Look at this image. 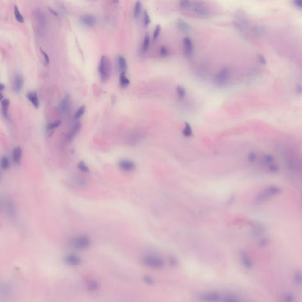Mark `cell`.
<instances>
[{
  "mask_svg": "<svg viewBox=\"0 0 302 302\" xmlns=\"http://www.w3.org/2000/svg\"><path fill=\"white\" fill-rule=\"evenodd\" d=\"M98 70L101 81L107 82L112 73V64L109 58L106 56L101 57L99 64Z\"/></svg>",
  "mask_w": 302,
  "mask_h": 302,
  "instance_id": "obj_1",
  "label": "cell"
},
{
  "mask_svg": "<svg viewBox=\"0 0 302 302\" xmlns=\"http://www.w3.org/2000/svg\"><path fill=\"white\" fill-rule=\"evenodd\" d=\"M231 71L227 67L221 68L214 77L215 84L219 87H224L230 80Z\"/></svg>",
  "mask_w": 302,
  "mask_h": 302,
  "instance_id": "obj_2",
  "label": "cell"
},
{
  "mask_svg": "<svg viewBox=\"0 0 302 302\" xmlns=\"http://www.w3.org/2000/svg\"><path fill=\"white\" fill-rule=\"evenodd\" d=\"M280 192L281 189L279 187L277 186H270L260 192L256 198L255 201L257 203L263 202L271 196L278 194Z\"/></svg>",
  "mask_w": 302,
  "mask_h": 302,
  "instance_id": "obj_3",
  "label": "cell"
},
{
  "mask_svg": "<svg viewBox=\"0 0 302 302\" xmlns=\"http://www.w3.org/2000/svg\"><path fill=\"white\" fill-rule=\"evenodd\" d=\"M143 262L146 266L154 269H159L164 266L163 260L156 256H146L143 259Z\"/></svg>",
  "mask_w": 302,
  "mask_h": 302,
  "instance_id": "obj_4",
  "label": "cell"
},
{
  "mask_svg": "<svg viewBox=\"0 0 302 302\" xmlns=\"http://www.w3.org/2000/svg\"><path fill=\"white\" fill-rule=\"evenodd\" d=\"M33 15L40 28V31L43 32L47 25V18L45 14L40 9L37 8L33 11Z\"/></svg>",
  "mask_w": 302,
  "mask_h": 302,
  "instance_id": "obj_5",
  "label": "cell"
},
{
  "mask_svg": "<svg viewBox=\"0 0 302 302\" xmlns=\"http://www.w3.org/2000/svg\"><path fill=\"white\" fill-rule=\"evenodd\" d=\"M90 245V240L88 237L80 236L73 240V246L78 250H84Z\"/></svg>",
  "mask_w": 302,
  "mask_h": 302,
  "instance_id": "obj_6",
  "label": "cell"
},
{
  "mask_svg": "<svg viewBox=\"0 0 302 302\" xmlns=\"http://www.w3.org/2000/svg\"><path fill=\"white\" fill-rule=\"evenodd\" d=\"M221 298L222 297L217 292L207 293L202 295L200 297V299L201 300L205 302H217L220 300Z\"/></svg>",
  "mask_w": 302,
  "mask_h": 302,
  "instance_id": "obj_7",
  "label": "cell"
},
{
  "mask_svg": "<svg viewBox=\"0 0 302 302\" xmlns=\"http://www.w3.org/2000/svg\"><path fill=\"white\" fill-rule=\"evenodd\" d=\"M118 166H119L120 170H123L124 171H126V172L132 171L133 170H135V163L132 161L129 160V159H122V160H120L118 163Z\"/></svg>",
  "mask_w": 302,
  "mask_h": 302,
  "instance_id": "obj_8",
  "label": "cell"
},
{
  "mask_svg": "<svg viewBox=\"0 0 302 302\" xmlns=\"http://www.w3.org/2000/svg\"><path fill=\"white\" fill-rule=\"evenodd\" d=\"M81 24L88 27H93L97 22L96 18L92 15H84L80 19Z\"/></svg>",
  "mask_w": 302,
  "mask_h": 302,
  "instance_id": "obj_9",
  "label": "cell"
},
{
  "mask_svg": "<svg viewBox=\"0 0 302 302\" xmlns=\"http://www.w3.org/2000/svg\"><path fill=\"white\" fill-rule=\"evenodd\" d=\"M23 84H24V80L23 76L20 74L15 75L14 77L13 88H14V90L17 93H20V92L23 88Z\"/></svg>",
  "mask_w": 302,
  "mask_h": 302,
  "instance_id": "obj_10",
  "label": "cell"
},
{
  "mask_svg": "<svg viewBox=\"0 0 302 302\" xmlns=\"http://www.w3.org/2000/svg\"><path fill=\"white\" fill-rule=\"evenodd\" d=\"M71 105V99L69 94H66L60 102V108L61 112L63 113H66L70 109Z\"/></svg>",
  "mask_w": 302,
  "mask_h": 302,
  "instance_id": "obj_11",
  "label": "cell"
},
{
  "mask_svg": "<svg viewBox=\"0 0 302 302\" xmlns=\"http://www.w3.org/2000/svg\"><path fill=\"white\" fill-rule=\"evenodd\" d=\"M183 47L185 55L187 57L192 56L193 54L194 50V45L192 44V41L191 38L189 37L184 38L183 40Z\"/></svg>",
  "mask_w": 302,
  "mask_h": 302,
  "instance_id": "obj_12",
  "label": "cell"
},
{
  "mask_svg": "<svg viewBox=\"0 0 302 302\" xmlns=\"http://www.w3.org/2000/svg\"><path fill=\"white\" fill-rule=\"evenodd\" d=\"M82 127V125L80 123H76L75 124L73 127L71 128L70 131L68 135H67V138L69 140H71L75 137L77 133L80 131V129Z\"/></svg>",
  "mask_w": 302,
  "mask_h": 302,
  "instance_id": "obj_13",
  "label": "cell"
},
{
  "mask_svg": "<svg viewBox=\"0 0 302 302\" xmlns=\"http://www.w3.org/2000/svg\"><path fill=\"white\" fill-rule=\"evenodd\" d=\"M27 97L34 107L36 108L39 107V100L37 94L36 92H30L28 93L27 94Z\"/></svg>",
  "mask_w": 302,
  "mask_h": 302,
  "instance_id": "obj_14",
  "label": "cell"
},
{
  "mask_svg": "<svg viewBox=\"0 0 302 302\" xmlns=\"http://www.w3.org/2000/svg\"><path fill=\"white\" fill-rule=\"evenodd\" d=\"M22 157V150L19 146H17L14 149L13 152V159L15 164H19L21 162Z\"/></svg>",
  "mask_w": 302,
  "mask_h": 302,
  "instance_id": "obj_15",
  "label": "cell"
},
{
  "mask_svg": "<svg viewBox=\"0 0 302 302\" xmlns=\"http://www.w3.org/2000/svg\"><path fill=\"white\" fill-rule=\"evenodd\" d=\"M176 25L178 28L183 32H188L191 30L190 25H189L188 23H187L185 21H183L181 19H178V21H177Z\"/></svg>",
  "mask_w": 302,
  "mask_h": 302,
  "instance_id": "obj_16",
  "label": "cell"
},
{
  "mask_svg": "<svg viewBox=\"0 0 302 302\" xmlns=\"http://www.w3.org/2000/svg\"><path fill=\"white\" fill-rule=\"evenodd\" d=\"M66 261L68 264L73 266L77 265L80 263V259L74 254H69L66 257Z\"/></svg>",
  "mask_w": 302,
  "mask_h": 302,
  "instance_id": "obj_17",
  "label": "cell"
},
{
  "mask_svg": "<svg viewBox=\"0 0 302 302\" xmlns=\"http://www.w3.org/2000/svg\"><path fill=\"white\" fill-rule=\"evenodd\" d=\"M241 259L243 264L247 269H251L252 263V260L248 256V254L246 252H243L241 254Z\"/></svg>",
  "mask_w": 302,
  "mask_h": 302,
  "instance_id": "obj_18",
  "label": "cell"
},
{
  "mask_svg": "<svg viewBox=\"0 0 302 302\" xmlns=\"http://www.w3.org/2000/svg\"><path fill=\"white\" fill-rule=\"evenodd\" d=\"M118 65L121 71L125 72L127 69V64L125 58L122 56H119L117 58Z\"/></svg>",
  "mask_w": 302,
  "mask_h": 302,
  "instance_id": "obj_19",
  "label": "cell"
},
{
  "mask_svg": "<svg viewBox=\"0 0 302 302\" xmlns=\"http://www.w3.org/2000/svg\"><path fill=\"white\" fill-rule=\"evenodd\" d=\"M119 82L120 86L123 88H125L130 84V81L127 78L125 75V72L123 71L121 72L119 76Z\"/></svg>",
  "mask_w": 302,
  "mask_h": 302,
  "instance_id": "obj_20",
  "label": "cell"
},
{
  "mask_svg": "<svg viewBox=\"0 0 302 302\" xmlns=\"http://www.w3.org/2000/svg\"><path fill=\"white\" fill-rule=\"evenodd\" d=\"M10 105V101L7 99H4L1 101V108H2V113L5 118H7L8 117V110Z\"/></svg>",
  "mask_w": 302,
  "mask_h": 302,
  "instance_id": "obj_21",
  "label": "cell"
},
{
  "mask_svg": "<svg viewBox=\"0 0 302 302\" xmlns=\"http://www.w3.org/2000/svg\"><path fill=\"white\" fill-rule=\"evenodd\" d=\"M195 11L198 15H201L202 17H207L209 15L207 9L205 6H197L195 8Z\"/></svg>",
  "mask_w": 302,
  "mask_h": 302,
  "instance_id": "obj_22",
  "label": "cell"
},
{
  "mask_svg": "<svg viewBox=\"0 0 302 302\" xmlns=\"http://www.w3.org/2000/svg\"><path fill=\"white\" fill-rule=\"evenodd\" d=\"M142 10V3L140 1H137L135 3V7H134V13L133 15L135 19L138 18L139 16L140 15Z\"/></svg>",
  "mask_w": 302,
  "mask_h": 302,
  "instance_id": "obj_23",
  "label": "cell"
},
{
  "mask_svg": "<svg viewBox=\"0 0 302 302\" xmlns=\"http://www.w3.org/2000/svg\"><path fill=\"white\" fill-rule=\"evenodd\" d=\"M192 133H193L192 129L190 124L187 122H185L184 124V128L183 129V135L185 137L188 138V137H191L192 135Z\"/></svg>",
  "mask_w": 302,
  "mask_h": 302,
  "instance_id": "obj_24",
  "label": "cell"
},
{
  "mask_svg": "<svg viewBox=\"0 0 302 302\" xmlns=\"http://www.w3.org/2000/svg\"><path fill=\"white\" fill-rule=\"evenodd\" d=\"M149 45H150V37L148 34H146L144 38V41H143L142 47V51L143 53H146L148 51L149 47Z\"/></svg>",
  "mask_w": 302,
  "mask_h": 302,
  "instance_id": "obj_25",
  "label": "cell"
},
{
  "mask_svg": "<svg viewBox=\"0 0 302 302\" xmlns=\"http://www.w3.org/2000/svg\"><path fill=\"white\" fill-rule=\"evenodd\" d=\"M179 6L181 10L184 11H188L191 6V0H180Z\"/></svg>",
  "mask_w": 302,
  "mask_h": 302,
  "instance_id": "obj_26",
  "label": "cell"
},
{
  "mask_svg": "<svg viewBox=\"0 0 302 302\" xmlns=\"http://www.w3.org/2000/svg\"><path fill=\"white\" fill-rule=\"evenodd\" d=\"M263 162L267 167L270 164L274 162V157L272 155H270V154L265 155L263 159Z\"/></svg>",
  "mask_w": 302,
  "mask_h": 302,
  "instance_id": "obj_27",
  "label": "cell"
},
{
  "mask_svg": "<svg viewBox=\"0 0 302 302\" xmlns=\"http://www.w3.org/2000/svg\"><path fill=\"white\" fill-rule=\"evenodd\" d=\"M176 93L178 96L181 99H184L187 95V92L185 88L182 86H178L176 88Z\"/></svg>",
  "mask_w": 302,
  "mask_h": 302,
  "instance_id": "obj_28",
  "label": "cell"
},
{
  "mask_svg": "<svg viewBox=\"0 0 302 302\" xmlns=\"http://www.w3.org/2000/svg\"><path fill=\"white\" fill-rule=\"evenodd\" d=\"M14 15H15V19L16 20L19 22V23H24V17L22 15L21 13H20L19 10V8L17 7V6H14Z\"/></svg>",
  "mask_w": 302,
  "mask_h": 302,
  "instance_id": "obj_29",
  "label": "cell"
},
{
  "mask_svg": "<svg viewBox=\"0 0 302 302\" xmlns=\"http://www.w3.org/2000/svg\"><path fill=\"white\" fill-rule=\"evenodd\" d=\"M0 166L2 170H6L8 169L10 166V161L8 157H3L1 159Z\"/></svg>",
  "mask_w": 302,
  "mask_h": 302,
  "instance_id": "obj_30",
  "label": "cell"
},
{
  "mask_svg": "<svg viewBox=\"0 0 302 302\" xmlns=\"http://www.w3.org/2000/svg\"><path fill=\"white\" fill-rule=\"evenodd\" d=\"M86 106L84 105H82L80 107H79L76 113L75 114V119L78 120L84 114L85 112H86Z\"/></svg>",
  "mask_w": 302,
  "mask_h": 302,
  "instance_id": "obj_31",
  "label": "cell"
},
{
  "mask_svg": "<svg viewBox=\"0 0 302 302\" xmlns=\"http://www.w3.org/2000/svg\"><path fill=\"white\" fill-rule=\"evenodd\" d=\"M222 300L226 302H238L240 301L239 297L234 295H227L222 297Z\"/></svg>",
  "mask_w": 302,
  "mask_h": 302,
  "instance_id": "obj_32",
  "label": "cell"
},
{
  "mask_svg": "<svg viewBox=\"0 0 302 302\" xmlns=\"http://www.w3.org/2000/svg\"><path fill=\"white\" fill-rule=\"evenodd\" d=\"M257 158V154L256 153V152H251L248 155L247 159H248V161L250 163L253 164V163H254L256 161Z\"/></svg>",
  "mask_w": 302,
  "mask_h": 302,
  "instance_id": "obj_33",
  "label": "cell"
},
{
  "mask_svg": "<svg viewBox=\"0 0 302 302\" xmlns=\"http://www.w3.org/2000/svg\"><path fill=\"white\" fill-rule=\"evenodd\" d=\"M143 22H144V25L145 27H148L151 23V18L149 15V14L147 12V11L145 10L144 12V15H143Z\"/></svg>",
  "mask_w": 302,
  "mask_h": 302,
  "instance_id": "obj_34",
  "label": "cell"
},
{
  "mask_svg": "<svg viewBox=\"0 0 302 302\" xmlns=\"http://www.w3.org/2000/svg\"><path fill=\"white\" fill-rule=\"evenodd\" d=\"M169 54H170V51L166 46L162 45L161 47V48H160V55H161V56L162 57H166L169 56Z\"/></svg>",
  "mask_w": 302,
  "mask_h": 302,
  "instance_id": "obj_35",
  "label": "cell"
},
{
  "mask_svg": "<svg viewBox=\"0 0 302 302\" xmlns=\"http://www.w3.org/2000/svg\"><path fill=\"white\" fill-rule=\"evenodd\" d=\"M60 125H61V121L59 120H55V121L50 123L48 125L47 128L49 131H52V130H54V129L57 128Z\"/></svg>",
  "mask_w": 302,
  "mask_h": 302,
  "instance_id": "obj_36",
  "label": "cell"
},
{
  "mask_svg": "<svg viewBox=\"0 0 302 302\" xmlns=\"http://www.w3.org/2000/svg\"><path fill=\"white\" fill-rule=\"evenodd\" d=\"M77 167L83 172H89V169H88V166L86 165V164H85V162H83V161L79 162V164L77 165Z\"/></svg>",
  "mask_w": 302,
  "mask_h": 302,
  "instance_id": "obj_37",
  "label": "cell"
},
{
  "mask_svg": "<svg viewBox=\"0 0 302 302\" xmlns=\"http://www.w3.org/2000/svg\"><path fill=\"white\" fill-rule=\"evenodd\" d=\"M161 27L159 24H158L156 26L155 30L153 33V40L154 41H156L159 37L161 33Z\"/></svg>",
  "mask_w": 302,
  "mask_h": 302,
  "instance_id": "obj_38",
  "label": "cell"
},
{
  "mask_svg": "<svg viewBox=\"0 0 302 302\" xmlns=\"http://www.w3.org/2000/svg\"><path fill=\"white\" fill-rule=\"evenodd\" d=\"M294 280L296 284H301L302 283V276L301 273L300 271H296L294 275Z\"/></svg>",
  "mask_w": 302,
  "mask_h": 302,
  "instance_id": "obj_39",
  "label": "cell"
},
{
  "mask_svg": "<svg viewBox=\"0 0 302 302\" xmlns=\"http://www.w3.org/2000/svg\"><path fill=\"white\" fill-rule=\"evenodd\" d=\"M267 168L271 172H273V173L277 172L278 170V166H277V164H275V162L270 164L269 166H268Z\"/></svg>",
  "mask_w": 302,
  "mask_h": 302,
  "instance_id": "obj_40",
  "label": "cell"
},
{
  "mask_svg": "<svg viewBox=\"0 0 302 302\" xmlns=\"http://www.w3.org/2000/svg\"><path fill=\"white\" fill-rule=\"evenodd\" d=\"M97 287H98L97 283L95 282H91L88 284V289L92 290V291H93V290L97 289Z\"/></svg>",
  "mask_w": 302,
  "mask_h": 302,
  "instance_id": "obj_41",
  "label": "cell"
},
{
  "mask_svg": "<svg viewBox=\"0 0 302 302\" xmlns=\"http://www.w3.org/2000/svg\"><path fill=\"white\" fill-rule=\"evenodd\" d=\"M293 4L297 8L302 10V0H293Z\"/></svg>",
  "mask_w": 302,
  "mask_h": 302,
  "instance_id": "obj_42",
  "label": "cell"
},
{
  "mask_svg": "<svg viewBox=\"0 0 302 302\" xmlns=\"http://www.w3.org/2000/svg\"><path fill=\"white\" fill-rule=\"evenodd\" d=\"M40 51H41V53L42 55L44 57V61H45V64L46 65H48L49 64V62H50L49 57L48 56V54L44 51L42 49H40Z\"/></svg>",
  "mask_w": 302,
  "mask_h": 302,
  "instance_id": "obj_43",
  "label": "cell"
},
{
  "mask_svg": "<svg viewBox=\"0 0 302 302\" xmlns=\"http://www.w3.org/2000/svg\"><path fill=\"white\" fill-rule=\"evenodd\" d=\"M283 300L285 302H293V296L291 294H287L284 296Z\"/></svg>",
  "mask_w": 302,
  "mask_h": 302,
  "instance_id": "obj_44",
  "label": "cell"
},
{
  "mask_svg": "<svg viewBox=\"0 0 302 302\" xmlns=\"http://www.w3.org/2000/svg\"><path fill=\"white\" fill-rule=\"evenodd\" d=\"M258 58L259 62L261 63V64H265L267 63V60H266V58L263 56L260 55V56H258Z\"/></svg>",
  "mask_w": 302,
  "mask_h": 302,
  "instance_id": "obj_45",
  "label": "cell"
},
{
  "mask_svg": "<svg viewBox=\"0 0 302 302\" xmlns=\"http://www.w3.org/2000/svg\"><path fill=\"white\" fill-rule=\"evenodd\" d=\"M268 244V241L267 239H263L260 240V246H262V247H264V246H265Z\"/></svg>",
  "mask_w": 302,
  "mask_h": 302,
  "instance_id": "obj_46",
  "label": "cell"
},
{
  "mask_svg": "<svg viewBox=\"0 0 302 302\" xmlns=\"http://www.w3.org/2000/svg\"><path fill=\"white\" fill-rule=\"evenodd\" d=\"M48 9H49V12L51 14H52L53 15H54V16H55V17H57V16H58V13H57L56 11L55 10H54L53 9L51 8H50V7H49V8H48Z\"/></svg>",
  "mask_w": 302,
  "mask_h": 302,
  "instance_id": "obj_47",
  "label": "cell"
},
{
  "mask_svg": "<svg viewBox=\"0 0 302 302\" xmlns=\"http://www.w3.org/2000/svg\"><path fill=\"white\" fill-rule=\"evenodd\" d=\"M145 280H146V282L148 283H152V280L151 279V278H149V277H146L145 278Z\"/></svg>",
  "mask_w": 302,
  "mask_h": 302,
  "instance_id": "obj_48",
  "label": "cell"
},
{
  "mask_svg": "<svg viewBox=\"0 0 302 302\" xmlns=\"http://www.w3.org/2000/svg\"><path fill=\"white\" fill-rule=\"evenodd\" d=\"M4 88H5V86H4L3 84H2V83L0 82V92H1L2 90H4Z\"/></svg>",
  "mask_w": 302,
  "mask_h": 302,
  "instance_id": "obj_49",
  "label": "cell"
},
{
  "mask_svg": "<svg viewBox=\"0 0 302 302\" xmlns=\"http://www.w3.org/2000/svg\"><path fill=\"white\" fill-rule=\"evenodd\" d=\"M3 97H4V96H3V95H2V93H1V92H0V101H2V99H3Z\"/></svg>",
  "mask_w": 302,
  "mask_h": 302,
  "instance_id": "obj_50",
  "label": "cell"
}]
</instances>
